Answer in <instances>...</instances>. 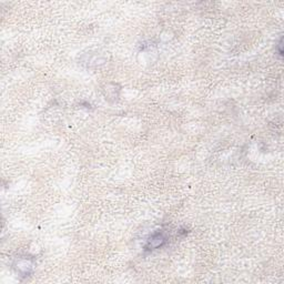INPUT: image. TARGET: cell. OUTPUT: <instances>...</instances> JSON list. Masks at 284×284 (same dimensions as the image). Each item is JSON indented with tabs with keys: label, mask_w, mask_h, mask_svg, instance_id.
<instances>
[{
	"label": "cell",
	"mask_w": 284,
	"mask_h": 284,
	"mask_svg": "<svg viewBox=\"0 0 284 284\" xmlns=\"http://www.w3.org/2000/svg\"><path fill=\"white\" fill-rule=\"evenodd\" d=\"M33 266H35V264H33L32 260L27 259V258L17 259L13 264V268L16 270L17 273L20 274L21 276H25V277L32 273Z\"/></svg>",
	"instance_id": "cell-2"
},
{
	"label": "cell",
	"mask_w": 284,
	"mask_h": 284,
	"mask_svg": "<svg viewBox=\"0 0 284 284\" xmlns=\"http://www.w3.org/2000/svg\"><path fill=\"white\" fill-rule=\"evenodd\" d=\"M168 240H169V238L166 234V232L157 231L149 239H148V241L145 246V251L151 252V251H155V250H157L159 248H162L164 244L168 242Z\"/></svg>",
	"instance_id": "cell-1"
}]
</instances>
